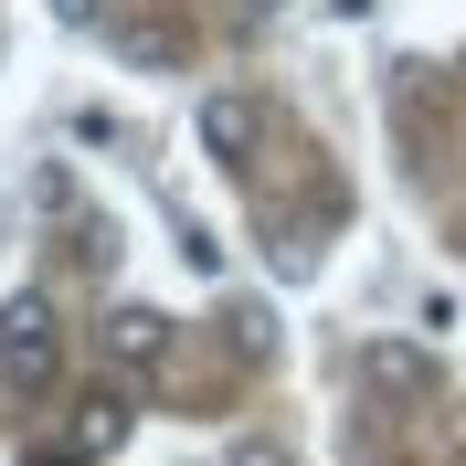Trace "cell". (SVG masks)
<instances>
[{"label": "cell", "instance_id": "obj_1", "mask_svg": "<svg viewBox=\"0 0 466 466\" xmlns=\"http://www.w3.org/2000/svg\"><path fill=\"white\" fill-rule=\"evenodd\" d=\"M54 371H64V329H54V308H43V297L0 308V381H11V392H54Z\"/></svg>", "mask_w": 466, "mask_h": 466}, {"label": "cell", "instance_id": "obj_2", "mask_svg": "<svg viewBox=\"0 0 466 466\" xmlns=\"http://www.w3.org/2000/svg\"><path fill=\"white\" fill-rule=\"evenodd\" d=\"M191 127H202V148H212V159H223V170H244V159H255V148H265V106H255V96H202V106H191Z\"/></svg>", "mask_w": 466, "mask_h": 466}, {"label": "cell", "instance_id": "obj_3", "mask_svg": "<svg viewBox=\"0 0 466 466\" xmlns=\"http://www.w3.org/2000/svg\"><path fill=\"white\" fill-rule=\"evenodd\" d=\"M106 360H116V371H159V360H170V319L138 308V297L106 308Z\"/></svg>", "mask_w": 466, "mask_h": 466}, {"label": "cell", "instance_id": "obj_4", "mask_svg": "<svg viewBox=\"0 0 466 466\" xmlns=\"http://www.w3.org/2000/svg\"><path fill=\"white\" fill-rule=\"evenodd\" d=\"M360 381L392 392V403H413V392H435V360H424L413 339H360Z\"/></svg>", "mask_w": 466, "mask_h": 466}, {"label": "cell", "instance_id": "obj_5", "mask_svg": "<svg viewBox=\"0 0 466 466\" xmlns=\"http://www.w3.org/2000/svg\"><path fill=\"white\" fill-rule=\"evenodd\" d=\"M116 445H127V392L96 381L86 403H75V456H116Z\"/></svg>", "mask_w": 466, "mask_h": 466}, {"label": "cell", "instance_id": "obj_6", "mask_svg": "<svg viewBox=\"0 0 466 466\" xmlns=\"http://www.w3.org/2000/svg\"><path fill=\"white\" fill-rule=\"evenodd\" d=\"M116 54H138V64H180V43L159 22H116Z\"/></svg>", "mask_w": 466, "mask_h": 466}, {"label": "cell", "instance_id": "obj_7", "mask_svg": "<svg viewBox=\"0 0 466 466\" xmlns=\"http://www.w3.org/2000/svg\"><path fill=\"white\" fill-rule=\"evenodd\" d=\"M233 350H244V360H265V350H276V319H265V308H233Z\"/></svg>", "mask_w": 466, "mask_h": 466}, {"label": "cell", "instance_id": "obj_8", "mask_svg": "<svg viewBox=\"0 0 466 466\" xmlns=\"http://www.w3.org/2000/svg\"><path fill=\"white\" fill-rule=\"evenodd\" d=\"M180 265H191V276H212V265H223V244H212L202 223H180Z\"/></svg>", "mask_w": 466, "mask_h": 466}, {"label": "cell", "instance_id": "obj_9", "mask_svg": "<svg viewBox=\"0 0 466 466\" xmlns=\"http://www.w3.org/2000/svg\"><path fill=\"white\" fill-rule=\"evenodd\" d=\"M54 11H64V22H96V0H54Z\"/></svg>", "mask_w": 466, "mask_h": 466}, {"label": "cell", "instance_id": "obj_10", "mask_svg": "<svg viewBox=\"0 0 466 466\" xmlns=\"http://www.w3.org/2000/svg\"><path fill=\"white\" fill-rule=\"evenodd\" d=\"M43 466H86V456H43Z\"/></svg>", "mask_w": 466, "mask_h": 466}]
</instances>
